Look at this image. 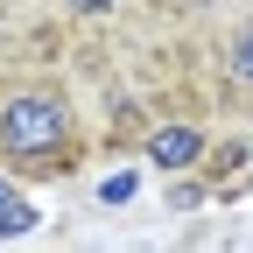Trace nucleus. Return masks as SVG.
<instances>
[{"label": "nucleus", "mask_w": 253, "mask_h": 253, "mask_svg": "<svg viewBox=\"0 0 253 253\" xmlns=\"http://www.w3.org/2000/svg\"><path fill=\"white\" fill-rule=\"evenodd\" d=\"M120 0H71V14H113Z\"/></svg>", "instance_id": "39448f33"}, {"label": "nucleus", "mask_w": 253, "mask_h": 253, "mask_svg": "<svg viewBox=\"0 0 253 253\" xmlns=\"http://www.w3.org/2000/svg\"><path fill=\"white\" fill-rule=\"evenodd\" d=\"M28 225H36V211H28L21 197H14V204H0V239H7V232H28Z\"/></svg>", "instance_id": "20e7f679"}, {"label": "nucleus", "mask_w": 253, "mask_h": 253, "mask_svg": "<svg viewBox=\"0 0 253 253\" xmlns=\"http://www.w3.org/2000/svg\"><path fill=\"white\" fill-rule=\"evenodd\" d=\"M225 84H239V91H253V21L239 28L232 42H225Z\"/></svg>", "instance_id": "7ed1b4c3"}, {"label": "nucleus", "mask_w": 253, "mask_h": 253, "mask_svg": "<svg viewBox=\"0 0 253 253\" xmlns=\"http://www.w3.org/2000/svg\"><path fill=\"white\" fill-rule=\"evenodd\" d=\"M78 155V113L49 78H7L0 84V169L42 176Z\"/></svg>", "instance_id": "f257e3e1"}, {"label": "nucleus", "mask_w": 253, "mask_h": 253, "mask_svg": "<svg viewBox=\"0 0 253 253\" xmlns=\"http://www.w3.org/2000/svg\"><path fill=\"white\" fill-rule=\"evenodd\" d=\"M0 204H14V183H7V176H0Z\"/></svg>", "instance_id": "423d86ee"}, {"label": "nucleus", "mask_w": 253, "mask_h": 253, "mask_svg": "<svg viewBox=\"0 0 253 253\" xmlns=\"http://www.w3.org/2000/svg\"><path fill=\"white\" fill-rule=\"evenodd\" d=\"M197 155H204V126L169 120V126H155V134H148V162H155V169H190Z\"/></svg>", "instance_id": "f03ea898"}]
</instances>
